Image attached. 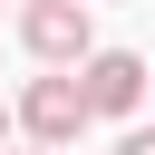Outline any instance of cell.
<instances>
[{"instance_id":"1","label":"cell","mask_w":155,"mask_h":155,"mask_svg":"<svg viewBox=\"0 0 155 155\" xmlns=\"http://www.w3.org/2000/svg\"><path fill=\"white\" fill-rule=\"evenodd\" d=\"M87 116H97V107H87V78H29V97H19V126H29L39 145H68Z\"/></svg>"},{"instance_id":"2","label":"cell","mask_w":155,"mask_h":155,"mask_svg":"<svg viewBox=\"0 0 155 155\" xmlns=\"http://www.w3.org/2000/svg\"><path fill=\"white\" fill-rule=\"evenodd\" d=\"M19 39H29V58L78 68V58H87V0H29V10H19Z\"/></svg>"},{"instance_id":"3","label":"cell","mask_w":155,"mask_h":155,"mask_svg":"<svg viewBox=\"0 0 155 155\" xmlns=\"http://www.w3.org/2000/svg\"><path fill=\"white\" fill-rule=\"evenodd\" d=\"M87 107L97 116H136V97H145V58L136 48H87Z\"/></svg>"},{"instance_id":"4","label":"cell","mask_w":155,"mask_h":155,"mask_svg":"<svg viewBox=\"0 0 155 155\" xmlns=\"http://www.w3.org/2000/svg\"><path fill=\"white\" fill-rule=\"evenodd\" d=\"M116 155H155V126H136V136H116Z\"/></svg>"},{"instance_id":"5","label":"cell","mask_w":155,"mask_h":155,"mask_svg":"<svg viewBox=\"0 0 155 155\" xmlns=\"http://www.w3.org/2000/svg\"><path fill=\"white\" fill-rule=\"evenodd\" d=\"M0 145H10V107H0Z\"/></svg>"},{"instance_id":"6","label":"cell","mask_w":155,"mask_h":155,"mask_svg":"<svg viewBox=\"0 0 155 155\" xmlns=\"http://www.w3.org/2000/svg\"><path fill=\"white\" fill-rule=\"evenodd\" d=\"M29 155H58V145H39V136H29Z\"/></svg>"}]
</instances>
